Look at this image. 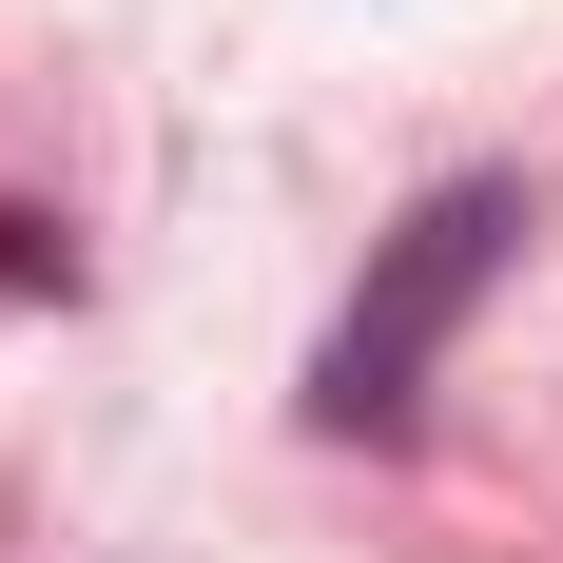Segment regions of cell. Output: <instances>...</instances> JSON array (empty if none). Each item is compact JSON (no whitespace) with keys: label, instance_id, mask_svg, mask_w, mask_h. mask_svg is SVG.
<instances>
[{"label":"cell","instance_id":"6da1fadb","mask_svg":"<svg viewBox=\"0 0 563 563\" xmlns=\"http://www.w3.org/2000/svg\"><path fill=\"white\" fill-rule=\"evenodd\" d=\"M525 233H544L525 175H448L408 233H369V273H350L331 350H311V428H331V448H408V428H428V369H448V331L506 291Z\"/></svg>","mask_w":563,"mask_h":563}]
</instances>
